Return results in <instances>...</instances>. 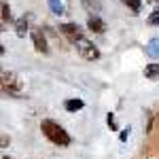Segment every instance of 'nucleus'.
<instances>
[{"label": "nucleus", "instance_id": "16", "mask_svg": "<svg viewBox=\"0 0 159 159\" xmlns=\"http://www.w3.org/2000/svg\"><path fill=\"white\" fill-rule=\"evenodd\" d=\"M106 121H108L110 129H117V121H115V115H108V117H106Z\"/></svg>", "mask_w": 159, "mask_h": 159}, {"label": "nucleus", "instance_id": "7", "mask_svg": "<svg viewBox=\"0 0 159 159\" xmlns=\"http://www.w3.org/2000/svg\"><path fill=\"white\" fill-rule=\"evenodd\" d=\"M148 57H153V60H159V38H153L151 43H148L147 47H144Z\"/></svg>", "mask_w": 159, "mask_h": 159}, {"label": "nucleus", "instance_id": "9", "mask_svg": "<svg viewBox=\"0 0 159 159\" xmlns=\"http://www.w3.org/2000/svg\"><path fill=\"white\" fill-rule=\"evenodd\" d=\"M144 76H147L148 81L159 79V64H148L147 68H144Z\"/></svg>", "mask_w": 159, "mask_h": 159}, {"label": "nucleus", "instance_id": "10", "mask_svg": "<svg viewBox=\"0 0 159 159\" xmlns=\"http://www.w3.org/2000/svg\"><path fill=\"white\" fill-rule=\"evenodd\" d=\"M15 30H17V36H25V32H28V17L25 15L15 21Z\"/></svg>", "mask_w": 159, "mask_h": 159}, {"label": "nucleus", "instance_id": "1", "mask_svg": "<svg viewBox=\"0 0 159 159\" xmlns=\"http://www.w3.org/2000/svg\"><path fill=\"white\" fill-rule=\"evenodd\" d=\"M40 132H43L45 138H47L49 142H53L55 147H70V142H72L70 134L61 127L60 123L51 121V119H43V123H40Z\"/></svg>", "mask_w": 159, "mask_h": 159}, {"label": "nucleus", "instance_id": "2", "mask_svg": "<svg viewBox=\"0 0 159 159\" xmlns=\"http://www.w3.org/2000/svg\"><path fill=\"white\" fill-rule=\"evenodd\" d=\"M0 85H2V93L4 96H9V98H21L24 96V81L19 79V74L17 72H2V81H0Z\"/></svg>", "mask_w": 159, "mask_h": 159}, {"label": "nucleus", "instance_id": "17", "mask_svg": "<svg viewBox=\"0 0 159 159\" xmlns=\"http://www.w3.org/2000/svg\"><path fill=\"white\" fill-rule=\"evenodd\" d=\"M127 134H129V127H127V129H123V132H121V140H125V138H127Z\"/></svg>", "mask_w": 159, "mask_h": 159}, {"label": "nucleus", "instance_id": "11", "mask_svg": "<svg viewBox=\"0 0 159 159\" xmlns=\"http://www.w3.org/2000/svg\"><path fill=\"white\" fill-rule=\"evenodd\" d=\"M13 15H11V7H9V2H2V21L7 24V21H11Z\"/></svg>", "mask_w": 159, "mask_h": 159}, {"label": "nucleus", "instance_id": "5", "mask_svg": "<svg viewBox=\"0 0 159 159\" xmlns=\"http://www.w3.org/2000/svg\"><path fill=\"white\" fill-rule=\"evenodd\" d=\"M60 32H61L66 38H68L70 43H76L79 38L83 36V34H81V28H79V24H61V25H60Z\"/></svg>", "mask_w": 159, "mask_h": 159}, {"label": "nucleus", "instance_id": "18", "mask_svg": "<svg viewBox=\"0 0 159 159\" xmlns=\"http://www.w3.org/2000/svg\"><path fill=\"white\" fill-rule=\"evenodd\" d=\"M2 159H13V157H2Z\"/></svg>", "mask_w": 159, "mask_h": 159}, {"label": "nucleus", "instance_id": "15", "mask_svg": "<svg viewBox=\"0 0 159 159\" xmlns=\"http://www.w3.org/2000/svg\"><path fill=\"white\" fill-rule=\"evenodd\" d=\"M83 4H85L89 11H93V9H96V11H100V4L96 2V0H93V2H91V0H83Z\"/></svg>", "mask_w": 159, "mask_h": 159}, {"label": "nucleus", "instance_id": "13", "mask_svg": "<svg viewBox=\"0 0 159 159\" xmlns=\"http://www.w3.org/2000/svg\"><path fill=\"white\" fill-rule=\"evenodd\" d=\"M123 2H125L134 13H140V2H142V0H123Z\"/></svg>", "mask_w": 159, "mask_h": 159}, {"label": "nucleus", "instance_id": "12", "mask_svg": "<svg viewBox=\"0 0 159 159\" xmlns=\"http://www.w3.org/2000/svg\"><path fill=\"white\" fill-rule=\"evenodd\" d=\"M147 24H148V25H159V9H153V11H151V15H148V19H147Z\"/></svg>", "mask_w": 159, "mask_h": 159}, {"label": "nucleus", "instance_id": "8", "mask_svg": "<svg viewBox=\"0 0 159 159\" xmlns=\"http://www.w3.org/2000/svg\"><path fill=\"white\" fill-rule=\"evenodd\" d=\"M85 106V102L83 100H79V98H72V100H66L64 102V108L68 110V112H76V110H81Z\"/></svg>", "mask_w": 159, "mask_h": 159}, {"label": "nucleus", "instance_id": "3", "mask_svg": "<svg viewBox=\"0 0 159 159\" xmlns=\"http://www.w3.org/2000/svg\"><path fill=\"white\" fill-rule=\"evenodd\" d=\"M74 45H76V51L81 53V57H85V60H89V61H93V60L100 57V49L91 43V40H87L85 36H81Z\"/></svg>", "mask_w": 159, "mask_h": 159}, {"label": "nucleus", "instance_id": "14", "mask_svg": "<svg viewBox=\"0 0 159 159\" xmlns=\"http://www.w3.org/2000/svg\"><path fill=\"white\" fill-rule=\"evenodd\" d=\"M49 4H51V9H53V13H55V15H61V13H64L61 2H57V0H49Z\"/></svg>", "mask_w": 159, "mask_h": 159}, {"label": "nucleus", "instance_id": "4", "mask_svg": "<svg viewBox=\"0 0 159 159\" xmlns=\"http://www.w3.org/2000/svg\"><path fill=\"white\" fill-rule=\"evenodd\" d=\"M32 43H34V49L38 53H43V55L49 53V43H47V36L43 34V30H38V28L32 30Z\"/></svg>", "mask_w": 159, "mask_h": 159}, {"label": "nucleus", "instance_id": "6", "mask_svg": "<svg viewBox=\"0 0 159 159\" xmlns=\"http://www.w3.org/2000/svg\"><path fill=\"white\" fill-rule=\"evenodd\" d=\"M87 28H89L91 32H96V34H104V32H106V24L100 19L98 15H91V17L87 19Z\"/></svg>", "mask_w": 159, "mask_h": 159}]
</instances>
